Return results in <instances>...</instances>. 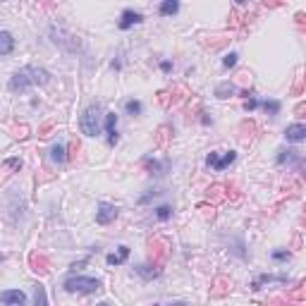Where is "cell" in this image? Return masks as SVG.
Wrapping results in <instances>:
<instances>
[{
	"label": "cell",
	"instance_id": "cell-29",
	"mask_svg": "<svg viewBox=\"0 0 306 306\" xmlns=\"http://www.w3.org/2000/svg\"><path fill=\"white\" fill-rule=\"evenodd\" d=\"M268 5L275 7V5H280V0H265V7H268Z\"/></svg>",
	"mask_w": 306,
	"mask_h": 306
},
{
	"label": "cell",
	"instance_id": "cell-23",
	"mask_svg": "<svg viewBox=\"0 0 306 306\" xmlns=\"http://www.w3.org/2000/svg\"><path fill=\"white\" fill-rule=\"evenodd\" d=\"M261 108H263L265 112H271V115H278L280 112V101H263Z\"/></svg>",
	"mask_w": 306,
	"mask_h": 306
},
{
	"label": "cell",
	"instance_id": "cell-16",
	"mask_svg": "<svg viewBox=\"0 0 306 306\" xmlns=\"http://www.w3.org/2000/svg\"><path fill=\"white\" fill-rule=\"evenodd\" d=\"M278 165H285V163H294V160H299L297 151H290V148H280L278 151Z\"/></svg>",
	"mask_w": 306,
	"mask_h": 306
},
{
	"label": "cell",
	"instance_id": "cell-17",
	"mask_svg": "<svg viewBox=\"0 0 306 306\" xmlns=\"http://www.w3.org/2000/svg\"><path fill=\"white\" fill-rule=\"evenodd\" d=\"M144 165L151 167V173H153V175H165V170H167V160L158 163L156 158H146V160H144Z\"/></svg>",
	"mask_w": 306,
	"mask_h": 306
},
{
	"label": "cell",
	"instance_id": "cell-10",
	"mask_svg": "<svg viewBox=\"0 0 306 306\" xmlns=\"http://www.w3.org/2000/svg\"><path fill=\"white\" fill-rule=\"evenodd\" d=\"M268 282H282V285H285L287 282V278L285 275H258L256 280H254V285H251V290H261V287L263 285H268Z\"/></svg>",
	"mask_w": 306,
	"mask_h": 306
},
{
	"label": "cell",
	"instance_id": "cell-20",
	"mask_svg": "<svg viewBox=\"0 0 306 306\" xmlns=\"http://www.w3.org/2000/svg\"><path fill=\"white\" fill-rule=\"evenodd\" d=\"M125 110L129 112V115H141L144 105H141V101H137V98H129V101L125 103Z\"/></svg>",
	"mask_w": 306,
	"mask_h": 306
},
{
	"label": "cell",
	"instance_id": "cell-14",
	"mask_svg": "<svg viewBox=\"0 0 306 306\" xmlns=\"http://www.w3.org/2000/svg\"><path fill=\"white\" fill-rule=\"evenodd\" d=\"M180 12V0H163L160 3V14L163 17H173Z\"/></svg>",
	"mask_w": 306,
	"mask_h": 306
},
{
	"label": "cell",
	"instance_id": "cell-21",
	"mask_svg": "<svg viewBox=\"0 0 306 306\" xmlns=\"http://www.w3.org/2000/svg\"><path fill=\"white\" fill-rule=\"evenodd\" d=\"M31 265H34V271L36 273H48V263H46V258H41V256H31Z\"/></svg>",
	"mask_w": 306,
	"mask_h": 306
},
{
	"label": "cell",
	"instance_id": "cell-4",
	"mask_svg": "<svg viewBox=\"0 0 306 306\" xmlns=\"http://www.w3.org/2000/svg\"><path fill=\"white\" fill-rule=\"evenodd\" d=\"M235 160H237V153L235 151H227L223 158H220L218 153H211L208 158H206V163H208V167H213V170H218V173H220V170H225V167L232 165Z\"/></svg>",
	"mask_w": 306,
	"mask_h": 306
},
{
	"label": "cell",
	"instance_id": "cell-31",
	"mask_svg": "<svg viewBox=\"0 0 306 306\" xmlns=\"http://www.w3.org/2000/svg\"><path fill=\"white\" fill-rule=\"evenodd\" d=\"M0 3H3V0H0Z\"/></svg>",
	"mask_w": 306,
	"mask_h": 306
},
{
	"label": "cell",
	"instance_id": "cell-9",
	"mask_svg": "<svg viewBox=\"0 0 306 306\" xmlns=\"http://www.w3.org/2000/svg\"><path fill=\"white\" fill-rule=\"evenodd\" d=\"M285 139L290 141V144H299V141H304L306 139V125H301V122L290 125L285 129Z\"/></svg>",
	"mask_w": 306,
	"mask_h": 306
},
{
	"label": "cell",
	"instance_id": "cell-24",
	"mask_svg": "<svg viewBox=\"0 0 306 306\" xmlns=\"http://www.w3.org/2000/svg\"><path fill=\"white\" fill-rule=\"evenodd\" d=\"M237 58H239L237 53H227V55L223 58V67H227V70H230V67H235V65H237Z\"/></svg>",
	"mask_w": 306,
	"mask_h": 306
},
{
	"label": "cell",
	"instance_id": "cell-2",
	"mask_svg": "<svg viewBox=\"0 0 306 306\" xmlns=\"http://www.w3.org/2000/svg\"><path fill=\"white\" fill-rule=\"evenodd\" d=\"M65 292L70 294H96L101 292V287H103V282L98 278H84V275H70V278L63 282Z\"/></svg>",
	"mask_w": 306,
	"mask_h": 306
},
{
	"label": "cell",
	"instance_id": "cell-8",
	"mask_svg": "<svg viewBox=\"0 0 306 306\" xmlns=\"http://www.w3.org/2000/svg\"><path fill=\"white\" fill-rule=\"evenodd\" d=\"M0 304L22 306V304H27V294L22 292V290H5V292H0Z\"/></svg>",
	"mask_w": 306,
	"mask_h": 306
},
{
	"label": "cell",
	"instance_id": "cell-3",
	"mask_svg": "<svg viewBox=\"0 0 306 306\" xmlns=\"http://www.w3.org/2000/svg\"><path fill=\"white\" fill-rule=\"evenodd\" d=\"M101 105L93 103L89 105L86 110L82 112V120H79V127H82V134L86 137H98L101 134Z\"/></svg>",
	"mask_w": 306,
	"mask_h": 306
},
{
	"label": "cell",
	"instance_id": "cell-26",
	"mask_svg": "<svg viewBox=\"0 0 306 306\" xmlns=\"http://www.w3.org/2000/svg\"><path fill=\"white\" fill-rule=\"evenodd\" d=\"M273 258H275V261H287V258H290V251H273Z\"/></svg>",
	"mask_w": 306,
	"mask_h": 306
},
{
	"label": "cell",
	"instance_id": "cell-7",
	"mask_svg": "<svg viewBox=\"0 0 306 306\" xmlns=\"http://www.w3.org/2000/svg\"><path fill=\"white\" fill-rule=\"evenodd\" d=\"M105 139L110 146H115L120 141L118 137V115L115 112H105Z\"/></svg>",
	"mask_w": 306,
	"mask_h": 306
},
{
	"label": "cell",
	"instance_id": "cell-12",
	"mask_svg": "<svg viewBox=\"0 0 306 306\" xmlns=\"http://www.w3.org/2000/svg\"><path fill=\"white\" fill-rule=\"evenodd\" d=\"M127 258H129V246H120L118 254H108L105 261H108V265H120V263H125Z\"/></svg>",
	"mask_w": 306,
	"mask_h": 306
},
{
	"label": "cell",
	"instance_id": "cell-25",
	"mask_svg": "<svg viewBox=\"0 0 306 306\" xmlns=\"http://www.w3.org/2000/svg\"><path fill=\"white\" fill-rule=\"evenodd\" d=\"M258 105H261V103H258L256 98H249V101H246V103H244V110H246V112H251V110H256Z\"/></svg>",
	"mask_w": 306,
	"mask_h": 306
},
{
	"label": "cell",
	"instance_id": "cell-13",
	"mask_svg": "<svg viewBox=\"0 0 306 306\" xmlns=\"http://www.w3.org/2000/svg\"><path fill=\"white\" fill-rule=\"evenodd\" d=\"M235 93H237V86L235 84H230V82H223V84H218L216 86V98H220V101L235 96Z\"/></svg>",
	"mask_w": 306,
	"mask_h": 306
},
{
	"label": "cell",
	"instance_id": "cell-1",
	"mask_svg": "<svg viewBox=\"0 0 306 306\" xmlns=\"http://www.w3.org/2000/svg\"><path fill=\"white\" fill-rule=\"evenodd\" d=\"M50 82V72L43 70V67H36V65H29V67H22L20 72H14L10 76V91L14 93H22V91H29L31 86H43V84Z\"/></svg>",
	"mask_w": 306,
	"mask_h": 306
},
{
	"label": "cell",
	"instance_id": "cell-6",
	"mask_svg": "<svg viewBox=\"0 0 306 306\" xmlns=\"http://www.w3.org/2000/svg\"><path fill=\"white\" fill-rule=\"evenodd\" d=\"M141 22H144V14L141 12H137V10H122L118 27L122 29V31H129L134 24H141Z\"/></svg>",
	"mask_w": 306,
	"mask_h": 306
},
{
	"label": "cell",
	"instance_id": "cell-22",
	"mask_svg": "<svg viewBox=\"0 0 306 306\" xmlns=\"http://www.w3.org/2000/svg\"><path fill=\"white\" fill-rule=\"evenodd\" d=\"M156 218L158 220H170L173 218V206H158L156 208Z\"/></svg>",
	"mask_w": 306,
	"mask_h": 306
},
{
	"label": "cell",
	"instance_id": "cell-19",
	"mask_svg": "<svg viewBox=\"0 0 306 306\" xmlns=\"http://www.w3.org/2000/svg\"><path fill=\"white\" fill-rule=\"evenodd\" d=\"M34 304L36 306H46V304H48V297H46V290H43V285H36L34 287Z\"/></svg>",
	"mask_w": 306,
	"mask_h": 306
},
{
	"label": "cell",
	"instance_id": "cell-15",
	"mask_svg": "<svg viewBox=\"0 0 306 306\" xmlns=\"http://www.w3.org/2000/svg\"><path fill=\"white\" fill-rule=\"evenodd\" d=\"M50 158H53V163H58V165H63V163H67V153H65V146L63 144H55V146L50 148Z\"/></svg>",
	"mask_w": 306,
	"mask_h": 306
},
{
	"label": "cell",
	"instance_id": "cell-5",
	"mask_svg": "<svg viewBox=\"0 0 306 306\" xmlns=\"http://www.w3.org/2000/svg\"><path fill=\"white\" fill-rule=\"evenodd\" d=\"M118 218V206L112 203H98V211H96V223L98 225H110L112 220Z\"/></svg>",
	"mask_w": 306,
	"mask_h": 306
},
{
	"label": "cell",
	"instance_id": "cell-27",
	"mask_svg": "<svg viewBox=\"0 0 306 306\" xmlns=\"http://www.w3.org/2000/svg\"><path fill=\"white\" fill-rule=\"evenodd\" d=\"M5 165H7V167H22V160L10 158V160H5Z\"/></svg>",
	"mask_w": 306,
	"mask_h": 306
},
{
	"label": "cell",
	"instance_id": "cell-28",
	"mask_svg": "<svg viewBox=\"0 0 306 306\" xmlns=\"http://www.w3.org/2000/svg\"><path fill=\"white\" fill-rule=\"evenodd\" d=\"M160 70H163V72H170V70H173V63L163 60V63H160Z\"/></svg>",
	"mask_w": 306,
	"mask_h": 306
},
{
	"label": "cell",
	"instance_id": "cell-11",
	"mask_svg": "<svg viewBox=\"0 0 306 306\" xmlns=\"http://www.w3.org/2000/svg\"><path fill=\"white\" fill-rule=\"evenodd\" d=\"M14 50V36L10 31H0V55H10Z\"/></svg>",
	"mask_w": 306,
	"mask_h": 306
},
{
	"label": "cell",
	"instance_id": "cell-30",
	"mask_svg": "<svg viewBox=\"0 0 306 306\" xmlns=\"http://www.w3.org/2000/svg\"><path fill=\"white\" fill-rule=\"evenodd\" d=\"M235 3H237V5H244V3H246V0H235Z\"/></svg>",
	"mask_w": 306,
	"mask_h": 306
},
{
	"label": "cell",
	"instance_id": "cell-18",
	"mask_svg": "<svg viewBox=\"0 0 306 306\" xmlns=\"http://www.w3.org/2000/svg\"><path fill=\"white\" fill-rule=\"evenodd\" d=\"M137 273H139L144 280H153L160 275V268L156 265V268H151V265H137Z\"/></svg>",
	"mask_w": 306,
	"mask_h": 306
}]
</instances>
